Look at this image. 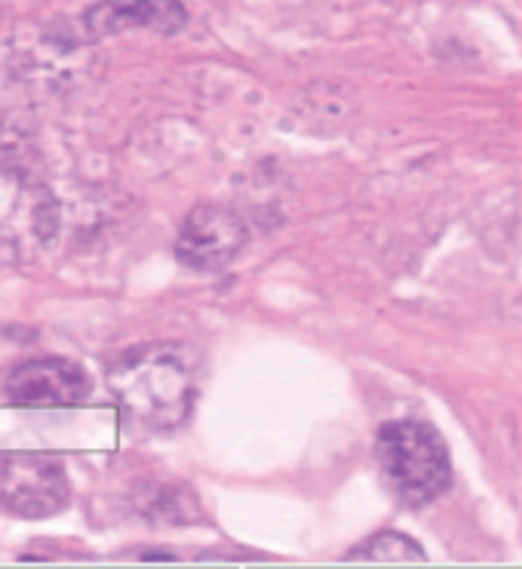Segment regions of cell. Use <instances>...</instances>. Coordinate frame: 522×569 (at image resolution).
I'll return each mask as SVG.
<instances>
[{
  "label": "cell",
  "instance_id": "cell-6",
  "mask_svg": "<svg viewBox=\"0 0 522 569\" xmlns=\"http://www.w3.org/2000/svg\"><path fill=\"white\" fill-rule=\"evenodd\" d=\"M7 400L16 407H78L92 395L90 372L71 358H34L19 363L7 382Z\"/></svg>",
  "mask_w": 522,
  "mask_h": 569
},
{
  "label": "cell",
  "instance_id": "cell-4",
  "mask_svg": "<svg viewBox=\"0 0 522 569\" xmlns=\"http://www.w3.org/2000/svg\"><path fill=\"white\" fill-rule=\"evenodd\" d=\"M71 502L66 465L47 452H0V511L19 520H47Z\"/></svg>",
  "mask_w": 522,
  "mask_h": 569
},
{
  "label": "cell",
  "instance_id": "cell-1",
  "mask_svg": "<svg viewBox=\"0 0 522 569\" xmlns=\"http://www.w3.org/2000/svg\"><path fill=\"white\" fill-rule=\"evenodd\" d=\"M108 388L130 422L172 431L194 410L197 360L182 345H139L114 360Z\"/></svg>",
  "mask_w": 522,
  "mask_h": 569
},
{
  "label": "cell",
  "instance_id": "cell-8",
  "mask_svg": "<svg viewBox=\"0 0 522 569\" xmlns=\"http://www.w3.org/2000/svg\"><path fill=\"white\" fill-rule=\"evenodd\" d=\"M351 563H424L428 555L418 542H412L409 536L400 532H379L372 539H365L363 545H357L351 555Z\"/></svg>",
  "mask_w": 522,
  "mask_h": 569
},
{
  "label": "cell",
  "instance_id": "cell-5",
  "mask_svg": "<svg viewBox=\"0 0 522 569\" xmlns=\"http://www.w3.org/2000/svg\"><path fill=\"white\" fill-rule=\"evenodd\" d=\"M247 226L234 210L219 203H200L184 216L175 238V256L182 266L194 271H222L247 247Z\"/></svg>",
  "mask_w": 522,
  "mask_h": 569
},
{
  "label": "cell",
  "instance_id": "cell-7",
  "mask_svg": "<svg viewBox=\"0 0 522 569\" xmlns=\"http://www.w3.org/2000/svg\"><path fill=\"white\" fill-rule=\"evenodd\" d=\"M188 22L182 0H99L87 13V28L92 38H111L132 28L175 34Z\"/></svg>",
  "mask_w": 522,
  "mask_h": 569
},
{
  "label": "cell",
  "instance_id": "cell-2",
  "mask_svg": "<svg viewBox=\"0 0 522 569\" xmlns=\"http://www.w3.org/2000/svg\"><path fill=\"white\" fill-rule=\"evenodd\" d=\"M62 200L31 158H0V262H28L62 234Z\"/></svg>",
  "mask_w": 522,
  "mask_h": 569
},
{
  "label": "cell",
  "instance_id": "cell-3",
  "mask_svg": "<svg viewBox=\"0 0 522 569\" xmlns=\"http://www.w3.org/2000/svg\"><path fill=\"white\" fill-rule=\"evenodd\" d=\"M375 459L388 487L412 508L431 505L452 483V465L443 437L415 419L388 422L375 440Z\"/></svg>",
  "mask_w": 522,
  "mask_h": 569
}]
</instances>
